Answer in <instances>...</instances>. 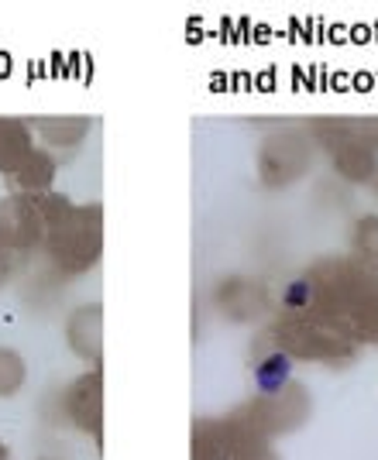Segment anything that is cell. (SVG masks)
<instances>
[{
	"instance_id": "cell-3",
	"label": "cell",
	"mask_w": 378,
	"mask_h": 460,
	"mask_svg": "<svg viewBox=\"0 0 378 460\" xmlns=\"http://www.w3.org/2000/svg\"><path fill=\"white\" fill-rule=\"evenodd\" d=\"M32 158L28 131L21 120H0V172H18Z\"/></svg>"
},
{
	"instance_id": "cell-4",
	"label": "cell",
	"mask_w": 378,
	"mask_h": 460,
	"mask_svg": "<svg viewBox=\"0 0 378 460\" xmlns=\"http://www.w3.org/2000/svg\"><path fill=\"white\" fill-rule=\"evenodd\" d=\"M289 378H292V358L283 354V350L268 354L255 365V385H258L262 395H279L289 385Z\"/></svg>"
},
{
	"instance_id": "cell-10",
	"label": "cell",
	"mask_w": 378,
	"mask_h": 460,
	"mask_svg": "<svg viewBox=\"0 0 378 460\" xmlns=\"http://www.w3.org/2000/svg\"><path fill=\"white\" fill-rule=\"evenodd\" d=\"M7 279V258H4V248H0V282Z\"/></svg>"
},
{
	"instance_id": "cell-2",
	"label": "cell",
	"mask_w": 378,
	"mask_h": 460,
	"mask_svg": "<svg viewBox=\"0 0 378 460\" xmlns=\"http://www.w3.org/2000/svg\"><path fill=\"white\" fill-rule=\"evenodd\" d=\"M41 217L32 199H4L0 203V248H28L38 237Z\"/></svg>"
},
{
	"instance_id": "cell-6",
	"label": "cell",
	"mask_w": 378,
	"mask_h": 460,
	"mask_svg": "<svg viewBox=\"0 0 378 460\" xmlns=\"http://www.w3.org/2000/svg\"><path fill=\"white\" fill-rule=\"evenodd\" d=\"M73 409H76V416H79V422H83V426L90 422V429H96V412H100V392H96V378H90V382H83L79 388H76Z\"/></svg>"
},
{
	"instance_id": "cell-1",
	"label": "cell",
	"mask_w": 378,
	"mask_h": 460,
	"mask_svg": "<svg viewBox=\"0 0 378 460\" xmlns=\"http://www.w3.org/2000/svg\"><path fill=\"white\" fill-rule=\"evenodd\" d=\"M96 244H100V230H96V210L76 213L73 220H58L56 241L52 248L69 265V269H86L96 258Z\"/></svg>"
},
{
	"instance_id": "cell-11",
	"label": "cell",
	"mask_w": 378,
	"mask_h": 460,
	"mask_svg": "<svg viewBox=\"0 0 378 460\" xmlns=\"http://www.w3.org/2000/svg\"><path fill=\"white\" fill-rule=\"evenodd\" d=\"M0 460H7V447L4 443H0Z\"/></svg>"
},
{
	"instance_id": "cell-8",
	"label": "cell",
	"mask_w": 378,
	"mask_h": 460,
	"mask_svg": "<svg viewBox=\"0 0 378 460\" xmlns=\"http://www.w3.org/2000/svg\"><path fill=\"white\" fill-rule=\"evenodd\" d=\"M49 175H52L49 158H45V155H35V152H32V158L18 169V179L24 182V186H45V182H49Z\"/></svg>"
},
{
	"instance_id": "cell-9",
	"label": "cell",
	"mask_w": 378,
	"mask_h": 460,
	"mask_svg": "<svg viewBox=\"0 0 378 460\" xmlns=\"http://www.w3.org/2000/svg\"><path fill=\"white\" fill-rule=\"evenodd\" d=\"M310 299H313V286H310L306 279H296V282H289V286H285V292H283V303L289 309L306 306Z\"/></svg>"
},
{
	"instance_id": "cell-7",
	"label": "cell",
	"mask_w": 378,
	"mask_h": 460,
	"mask_svg": "<svg viewBox=\"0 0 378 460\" xmlns=\"http://www.w3.org/2000/svg\"><path fill=\"white\" fill-rule=\"evenodd\" d=\"M24 382V365L14 350L0 347V395H14Z\"/></svg>"
},
{
	"instance_id": "cell-5",
	"label": "cell",
	"mask_w": 378,
	"mask_h": 460,
	"mask_svg": "<svg viewBox=\"0 0 378 460\" xmlns=\"http://www.w3.org/2000/svg\"><path fill=\"white\" fill-rule=\"evenodd\" d=\"M96 330H100V313H96V309H83V313L73 316V323H69V341H73V347L79 354L96 358V347H100Z\"/></svg>"
}]
</instances>
